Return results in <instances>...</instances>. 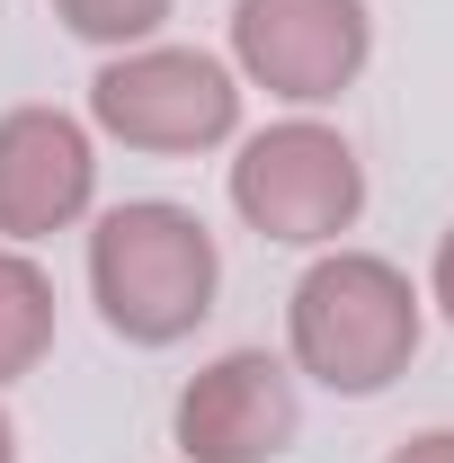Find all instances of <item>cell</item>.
Listing matches in <instances>:
<instances>
[{"instance_id": "6da1fadb", "label": "cell", "mask_w": 454, "mask_h": 463, "mask_svg": "<svg viewBox=\"0 0 454 463\" xmlns=\"http://www.w3.org/2000/svg\"><path fill=\"white\" fill-rule=\"evenodd\" d=\"M419 286L401 277L393 259L374 250H321L294 294H285V347H294V374H312L321 392L339 402H374L393 392L419 356Z\"/></svg>"}, {"instance_id": "7a4b0ae2", "label": "cell", "mask_w": 454, "mask_h": 463, "mask_svg": "<svg viewBox=\"0 0 454 463\" xmlns=\"http://www.w3.org/2000/svg\"><path fill=\"white\" fill-rule=\"evenodd\" d=\"M214 286H223V250L205 214L170 196H134L90 223V294L125 347H178L214 312Z\"/></svg>"}, {"instance_id": "3957f363", "label": "cell", "mask_w": 454, "mask_h": 463, "mask_svg": "<svg viewBox=\"0 0 454 463\" xmlns=\"http://www.w3.org/2000/svg\"><path fill=\"white\" fill-rule=\"evenodd\" d=\"M232 214L285 250H339V232L365 214V161L339 125L285 116L232 152Z\"/></svg>"}, {"instance_id": "277c9868", "label": "cell", "mask_w": 454, "mask_h": 463, "mask_svg": "<svg viewBox=\"0 0 454 463\" xmlns=\"http://www.w3.org/2000/svg\"><path fill=\"white\" fill-rule=\"evenodd\" d=\"M90 125L125 152H214L241 134V71L205 45H134L90 80Z\"/></svg>"}, {"instance_id": "5b68a950", "label": "cell", "mask_w": 454, "mask_h": 463, "mask_svg": "<svg viewBox=\"0 0 454 463\" xmlns=\"http://www.w3.org/2000/svg\"><path fill=\"white\" fill-rule=\"evenodd\" d=\"M374 54L365 0H232V71L285 108H330Z\"/></svg>"}, {"instance_id": "8992f818", "label": "cell", "mask_w": 454, "mask_h": 463, "mask_svg": "<svg viewBox=\"0 0 454 463\" xmlns=\"http://www.w3.org/2000/svg\"><path fill=\"white\" fill-rule=\"evenodd\" d=\"M303 402H294V365L268 347H232L205 374H187V392L170 410V437L187 463H268L294 446Z\"/></svg>"}, {"instance_id": "52a82bcc", "label": "cell", "mask_w": 454, "mask_h": 463, "mask_svg": "<svg viewBox=\"0 0 454 463\" xmlns=\"http://www.w3.org/2000/svg\"><path fill=\"white\" fill-rule=\"evenodd\" d=\"M99 205V152L90 125L62 108H9L0 116V241H54Z\"/></svg>"}, {"instance_id": "ba28073f", "label": "cell", "mask_w": 454, "mask_h": 463, "mask_svg": "<svg viewBox=\"0 0 454 463\" xmlns=\"http://www.w3.org/2000/svg\"><path fill=\"white\" fill-rule=\"evenodd\" d=\"M45 347H54V277H45L27 250L0 241V392H9L18 374H36Z\"/></svg>"}, {"instance_id": "9c48e42d", "label": "cell", "mask_w": 454, "mask_h": 463, "mask_svg": "<svg viewBox=\"0 0 454 463\" xmlns=\"http://www.w3.org/2000/svg\"><path fill=\"white\" fill-rule=\"evenodd\" d=\"M54 18L80 36V45H99V54H134V45L161 36L170 0H54Z\"/></svg>"}, {"instance_id": "30bf717a", "label": "cell", "mask_w": 454, "mask_h": 463, "mask_svg": "<svg viewBox=\"0 0 454 463\" xmlns=\"http://www.w3.org/2000/svg\"><path fill=\"white\" fill-rule=\"evenodd\" d=\"M383 463H454V428H419V437H401Z\"/></svg>"}, {"instance_id": "8fae6325", "label": "cell", "mask_w": 454, "mask_h": 463, "mask_svg": "<svg viewBox=\"0 0 454 463\" xmlns=\"http://www.w3.org/2000/svg\"><path fill=\"white\" fill-rule=\"evenodd\" d=\"M428 294H437V312L454 321V223H446V241H437V268H428Z\"/></svg>"}, {"instance_id": "7c38bea8", "label": "cell", "mask_w": 454, "mask_h": 463, "mask_svg": "<svg viewBox=\"0 0 454 463\" xmlns=\"http://www.w3.org/2000/svg\"><path fill=\"white\" fill-rule=\"evenodd\" d=\"M0 463H18V419L0 410Z\"/></svg>"}]
</instances>
